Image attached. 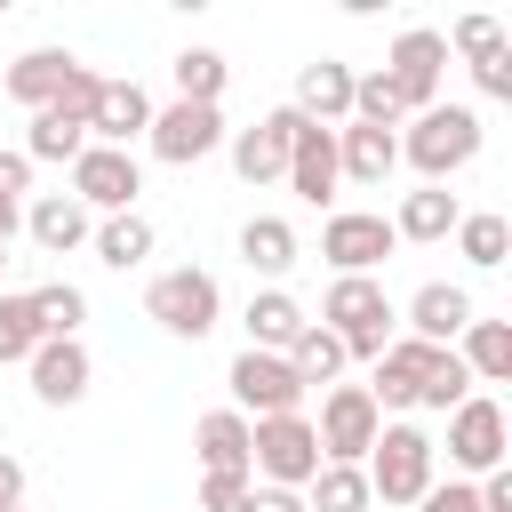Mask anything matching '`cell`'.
Wrapping results in <instances>:
<instances>
[{"label":"cell","mask_w":512,"mask_h":512,"mask_svg":"<svg viewBox=\"0 0 512 512\" xmlns=\"http://www.w3.org/2000/svg\"><path fill=\"white\" fill-rule=\"evenodd\" d=\"M376 496H368V472L360 464H320L312 472V488H304V512H368Z\"/></svg>","instance_id":"cell-32"},{"label":"cell","mask_w":512,"mask_h":512,"mask_svg":"<svg viewBox=\"0 0 512 512\" xmlns=\"http://www.w3.org/2000/svg\"><path fill=\"white\" fill-rule=\"evenodd\" d=\"M240 496H248L240 472H200V512H240Z\"/></svg>","instance_id":"cell-39"},{"label":"cell","mask_w":512,"mask_h":512,"mask_svg":"<svg viewBox=\"0 0 512 512\" xmlns=\"http://www.w3.org/2000/svg\"><path fill=\"white\" fill-rule=\"evenodd\" d=\"M504 456H512V424H504V408H496L488 392L456 400V408H448V464H456L464 480H480V472H496Z\"/></svg>","instance_id":"cell-8"},{"label":"cell","mask_w":512,"mask_h":512,"mask_svg":"<svg viewBox=\"0 0 512 512\" xmlns=\"http://www.w3.org/2000/svg\"><path fill=\"white\" fill-rule=\"evenodd\" d=\"M168 80H176V104H224V80H232V64H224L216 48H184V56L168 64Z\"/></svg>","instance_id":"cell-30"},{"label":"cell","mask_w":512,"mask_h":512,"mask_svg":"<svg viewBox=\"0 0 512 512\" xmlns=\"http://www.w3.org/2000/svg\"><path fill=\"white\" fill-rule=\"evenodd\" d=\"M456 360H464L472 384H512V328L504 320H472L456 336Z\"/></svg>","instance_id":"cell-27"},{"label":"cell","mask_w":512,"mask_h":512,"mask_svg":"<svg viewBox=\"0 0 512 512\" xmlns=\"http://www.w3.org/2000/svg\"><path fill=\"white\" fill-rule=\"evenodd\" d=\"M240 512H304V496H296V488H264V480H248Z\"/></svg>","instance_id":"cell-43"},{"label":"cell","mask_w":512,"mask_h":512,"mask_svg":"<svg viewBox=\"0 0 512 512\" xmlns=\"http://www.w3.org/2000/svg\"><path fill=\"white\" fill-rule=\"evenodd\" d=\"M392 248H400L392 240V216H376V208H336L320 224V256L336 264V280H376V264Z\"/></svg>","instance_id":"cell-7"},{"label":"cell","mask_w":512,"mask_h":512,"mask_svg":"<svg viewBox=\"0 0 512 512\" xmlns=\"http://www.w3.org/2000/svg\"><path fill=\"white\" fill-rule=\"evenodd\" d=\"M144 312H152L168 336L200 344V336L224 320V288H216V272H200V264H176V272H160V280L144 288Z\"/></svg>","instance_id":"cell-5"},{"label":"cell","mask_w":512,"mask_h":512,"mask_svg":"<svg viewBox=\"0 0 512 512\" xmlns=\"http://www.w3.org/2000/svg\"><path fill=\"white\" fill-rule=\"evenodd\" d=\"M0 200H16V208L32 200V160L24 152H0Z\"/></svg>","instance_id":"cell-42"},{"label":"cell","mask_w":512,"mask_h":512,"mask_svg":"<svg viewBox=\"0 0 512 512\" xmlns=\"http://www.w3.org/2000/svg\"><path fill=\"white\" fill-rule=\"evenodd\" d=\"M88 240H96V256H104L112 272H136V264L152 256V224H144L136 208H128V216H96V232H88Z\"/></svg>","instance_id":"cell-31"},{"label":"cell","mask_w":512,"mask_h":512,"mask_svg":"<svg viewBox=\"0 0 512 512\" xmlns=\"http://www.w3.org/2000/svg\"><path fill=\"white\" fill-rule=\"evenodd\" d=\"M416 512H480V496H472V480H432L416 496Z\"/></svg>","instance_id":"cell-40"},{"label":"cell","mask_w":512,"mask_h":512,"mask_svg":"<svg viewBox=\"0 0 512 512\" xmlns=\"http://www.w3.org/2000/svg\"><path fill=\"white\" fill-rule=\"evenodd\" d=\"M392 88H400V104L408 112H424V104H440V72H448V40L432 32V24H408L400 40H392V56L376 64Z\"/></svg>","instance_id":"cell-11"},{"label":"cell","mask_w":512,"mask_h":512,"mask_svg":"<svg viewBox=\"0 0 512 512\" xmlns=\"http://www.w3.org/2000/svg\"><path fill=\"white\" fill-rule=\"evenodd\" d=\"M48 336H40V312L32 296H0V360H32Z\"/></svg>","instance_id":"cell-36"},{"label":"cell","mask_w":512,"mask_h":512,"mask_svg":"<svg viewBox=\"0 0 512 512\" xmlns=\"http://www.w3.org/2000/svg\"><path fill=\"white\" fill-rule=\"evenodd\" d=\"M456 192L448 184H416V192H400V208H392V240H416V248H432V240H448L456 232Z\"/></svg>","instance_id":"cell-24"},{"label":"cell","mask_w":512,"mask_h":512,"mask_svg":"<svg viewBox=\"0 0 512 512\" xmlns=\"http://www.w3.org/2000/svg\"><path fill=\"white\" fill-rule=\"evenodd\" d=\"M224 136H232V128H224V112H216V104H160V112H152V128H144L152 160H168V168L208 160Z\"/></svg>","instance_id":"cell-12"},{"label":"cell","mask_w":512,"mask_h":512,"mask_svg":"<svg viewBox=\"0 0 512 512\" xmlns=\"http://www.w3.org/2000/svg\"><path fill=\"white\" fill-rule=\"evenodd\" d=\"M192 456H200V472H240L248 480V416L240 408H208L192 424Z\"/></svg>","instance_id":"cell-26"},{"label":"cell","mask_w":512,"mask_h":512,"mask_svg":"<svg viewBox=\"0 0 512 512\" xmlns=\"http://www.w3.org/2000/svg\"><path fill=\"white\" fill-rule=\"evenodd\" d=\"M456 256H464L472 272H496V264L512 256V224H504L496 208H472V216H456Z\"/></svg>","instance_id":"cell-29"},{"label":"cell","mask_w":512,"mask_h":512,"mask_svg":"<svg viewBox=\"0 0 512 512\" xmlns=\"http://www.w3.org/2000/svg\"><path fill=\"white\" fill-rule=\"evenodd\" d=\"M352 120H368V128H400L408 104H400V88H392L384 72H352Z\"/></svg>","instance_id":"cell-35"},{"label":"cell","mask_w":512,"mask_h":512,"mask_svg":"<svg viewBox=\"0 0 512 512\" xmlns=\"http://www.w3.org/2000/svg\"><path fill=\"white\" fill-rule=\"evenodd\" d=\"M288 368H296V384H304V392H312V384H336V376H344V344L312 320V328L288 344Z\"/></svg>","instance_id":"cell-33"},{"label":"cell","mask_w":512,"mask_h":512,"mask_svg":"<svg viewBox=\"0 0 512 512\" xmlns=\"http://www.w3.org/2000/svg\"><path fill=\"white\" fill-rule=\"evenodd\" d=\"M88 152V128L72 120V112H32V128H24V160L40 168V160H56V168H72Z\"/></svg>","instance_id":"cell-28"},{"label":"cell","mask_w":512,"mask_h":512,"mask_svg":"<svg viewBox=\"0 0 512 512\" xmlns=\"http://www.w3.org/2000/svg\"><path fill=\"white\" fill-rule=\"evenodd\" d=\"M224 384H232V408L256 424V416H296L304 408V384H296V368H288V352H240L232 368H224Z\"/></svg>","instance_id":"cell-9"},{"label":"cell","mask_w":512,"mask_h":512,"mask_svg":"<svg viewBox=\"0 0 512 512\" xmlns=\"http://www.w3.org/2000/svg\"><path fill=\"white\" fill-rule=\"evenodd\" d=\"M440 40H448V48L464 56V64H480V56H496V48H512V40H504V24H496V16H480V8H472V16H456V24L440 32Z\"/></svg>","instance_id":"cell-38"},{"label":"cell","mask_w":512,"mask_h":512,"mask_svg":"<svg viewBox=\"0 0 512 512\" xmlns=\"http://www.w3.org/2000/svg\"><path fill=\"white\" fill-rule=\"evenodd\" d=\"M480 144H488V128H480L472 104H424V112H408V128H400V160H408L424 184H448L456 168H472Z\"/></svg>","instance_id":"cell-1"},{"label":"cell","mask_w":512,"mask_h":512,"mask_svg":"<svg viewBox=\"0 0 512 512\" xmlns=\"http://www.w3.org/2000/svg\"><path fill=\"white\" fill-rule=\"evenodd\" d=\"M408 336H424V344H456L480 312H472V288H456V280H424L416 296H408Z\"/></svg>","instance_id":"cell-18"},{"label":"cell","mask_w":512,"mask_h":512,"mask_svg":"<svg viewBox=\"0 0 512 512\" xmlns=\"http://www.w3.org/2000/svg\"><path fill=\"white\" fill-rule=\"evenodd\" d=\"M448 344H424V336H392L384 352H376V376H368V400H376V416L384 408H416V392H424V376H432V360H440Z\"/></svg>","instance_id":"cell-14"},{"label":"cell","mask_w":512,"mask_h":512,"mask_svg":"<svg viewBox=\"0 0 512 512\" xmlns=\"http://www.w3.org/2000/svg\"><path fill=\"white\" fill-rule=\"evenodd\" d=\"M72 48H24L16 64H8V96L24 104V112H48L56 96H64V80H72Z\"/></svg>","instance_id":"cell-23"},{"label":"cell","mask_w":512,"mask_h":512,"mask_svg":"<svg viewBox=\"0 0 512 512\" xmlns=\"http://www.w3.org/2000/svg\"><path fill=\"white\" fill-rule=\"evenodd\" d=\"M136 192H144V168H136V152L88 144V152L72 160V200H80L88 216H128V208H136Z\"/></svg>","instance_id":"cell-10"},{"label":"cell","mask_w":512,"mask_h":512,"mask_svg":"<svg viewBox=\"0 0 512 512\" xmlns=\"http://www.w3.org/2000/svg\"><path fill=\"white\" fill-rule=\"evenodd\" d=\"M288 112H304L312 128H344V120H352V64H336V56H312V64L296 72V96H288Z\"/></svg>","instance_id":"cell-17"},{"label":"cell","mask_w":512,"mask_h":512,"mask_svg":"<svg viewBox=\"0 0 512 512\" xmlns=\"http://www.w3.org/2000/svg\"><path fill=\"white\" fill-rule=\"evenodd\" d=\"M296 128H304V112H264L256 128H232L224 144H232V168H240V184H280L288 176V144H296Z\"/></svg>","instance_id":"cell-13"},{"label":"cell","mask_w":512,"mask_h":512,"mask_svg":"<svg viewBox=\"0 0 512 512\" xmlns=\"http://www.w3.org/2000/svg\"><path fill=\"white\" fill-rule=\"evenodd\" d=\"M312 472H320V440H312V416L296 408V416H256L248 424V480H264V488H312Z\"/></svg>","instance_id":"cell-4"},{"label":"cell","mask_w":512,"mask_h":512,"mask_svg":"<svg viewBox=\"0 0 512 512\" xmlns=\"http://www.w3.org/2000/svg\"><path fill=\"white\" fill-rule=\"evenodd\" d=\"M144 128H152V96H144L136 80H104V88H96V112H88V144L128 152Z\"/></svg>","instance_id":"cell-19"},{"label":"cell","mask_w":512,"mask_h":512,"mask_svg":"<svg viewBox=\"0 0 512 512\" xmlns=\"http://www.w3.org/2000/svg\"><path fill=\"white\" fill-rule=\"evenodd\" d=\"M24 368H32V400H40V408H72V400H88V376H96V360H88L80 336L40 344Z\"/></svg>","instance_id":"cell-15"},{"label":"cell","mask_w":512,"mask_h":512,"mask_svg":"<svg viewBox=\"0 0 512 512\" xmlns=\"http://www.w3.org/2000/svg\"><path fill=\"white\" fill-rule=\"evenodd\" d=\"M280 184H288L304 208H328L336 184H344V176H336V128H312V120H304L296 144H288V176H280Z\"/></svg>","instance_id":"cell-16"},{"label":"cell","mask_w":512,"mask_h":512,"mask_svg":"<svg viewBox=\"0 0 512 512\" xmlns=\"http://www.w3.org/2000/svg\"><path fill=\"white\" fill-rule=\"evenodd\" d=\"M0 264H8V248H0Z\"/></svg>","instance_id":"cell-45"},{"label":"cell","mask_w":512,"mask_h":512,"mask_svg":"<svg viewBox=\"0 0 512 512\" xmlns=\"http://www.w3.org/2000/svg\"><path fill=\"white\" fill-rule=\"evenodd\" d=\"M16 512H24V504H16Z\"/></svg>","instance_id":"cell-46"},{"label":"cell","mask_w":512,"mask_h":512,"mask_svg":"<svg viewBox=\"0 0 512 512\" xmlns=\"http://www.w3.org/2000/svg\"><path fill=\"white\" fill-rule=\"evenodd\" d=\"M24 232H32L40 256H72V248L96 232V216H88L72 192H32V200H24Z\"/></svg>","instance_id":"cell-21"},{"label":"cell","mask_w":512,"mask_h":512,"mask_svg":"<svg viewBox=\"0 0 512 512\" xmlns=\"http://www.w3.org/2000/svg\"><path fill=\"white\" fill-rule=\"evenodd\" d=\"M472 80H480V96H496V104H504V96H512V48L480 56V64H472Z\"/></svg>","instance_id":"cell-41"},{"label":"cell","mask_w":512,"mask_h":512,"mask_svg":"<svg viewBox=\"0 0 512 512\" xmlns=\"http://www.w3.org/2000/svg\"><path fill=\"white\" fill-rule=\"evenodd\" d=\"M392 168H400V128H368V120L336 128V176L344 184H384Z\"/></svg>","instance_id":"cell-20"},{"label":"cell","mask_w":512,"mask_h":512,"mask_svg":"<svg viewBox=\"0 0 512 512\" xmlns=\"http://www.w3.org/2000/svg\"><path fill=\"white\" fill-rule=\"evenodd\" d=\"M32 296V312H40V336L56 344V336H80V320H88V296L72 288V280H48V288H24Z\"/></svg>","instance_id":"cell-34"},{"label":"cell","mask_w":512,"mask_h":512,"mask_svg":"<svg viewBox=\"0 0 512 512\" xmlns=\"http://www.w3.org/2000/svg\"><path fill=\"white\" fill-rule=\"evenodd\" d=\"M240 328H248V352H288V344L312 328V312H304L288 288H256L248 312H240Z\"/></svg>","instance_id":"cell-22"},{"label":"cell","mask_w":512,"mask_h":512,"mask_svg":"<svg viewBox=\"0 0 512 512\" xmlns=\"http://www.w3.org/2000/svg\"><path fill=\"white\" fill-rule=\"evenodd\" d=\"M384 416L368 400V384H328L320 392V416H312V440H320V464H360L376 448Z\"/></svg>","instance_id":"cell-6"},{"label":"cell","mask_w":512,"mask_h":512,"mask_svg":"<svg viewBox=\"0 0 512 512\" xmlns=\"http://www.w3.org/2000/svg\"><path fill=\"white\" fill-rule=\"evenodd\" d=\"M16 504H24V456L0 448V512H16Z\"/></svg>","instance_id":"cell-44"},{"label":"cell","mask_w":512,"mask_h":512,"mask_svg":"<svg viewBox=\"0 0 512 512\" xmlns=\"http://www.w3.org/2000/svg\"><path fill=\"white\" fill-rule=\"evenodd\" d=\"M360 472H368V496H384V504H416V496L440 480V448H432L424 424H384L376 448L360 456Z\"/></svg>","instance_id":"cell-2"},{"label":"cell","mask_w":512,"mask_h":512,"mask_svg":"<svg viewBox=\"0 0 512 512\" xmlns=\"http://www.w3.org/2000/svg\"><path fill=\"white\" fill-rule=\"evenodd\" d=\"M296 256H304V248H296V224H288V216H248V224H240V264H248L264 288H280V272H288Z\"/></svg>","instance_id":"cell-25"},{"label":"cell","mask_w":512,"mask_h":512,"mask_svg":"<svg viewBox=\"0 0 512 512\" xmlns=\"http://www.w3.org/2000/svg\"><path fill=\"white\" fill-rule=\"evenodd\" d=\"M472 392H480V384L464 376V360H456V344H448V352L432 360V376H424V392H416V408H440V416H448V408H456V400H472Z\"/></svg>","instance_id":"cell-37"},{"label":"cell","mask_w":512,"mask_h":512,"mask_svg":"<svg viewBox=\"0 0 512 512\" xmlns=\"http://www.w3.org/2000/svg\"><path fill=\"white\" fill-rule=\"evenodd\" d=\"M320 328L344 344V360H376V352L392 344L400 312H392L384 280H336V288L320 296Z\"/></svg>","instance_id":"cell-3"}]
</instances>
